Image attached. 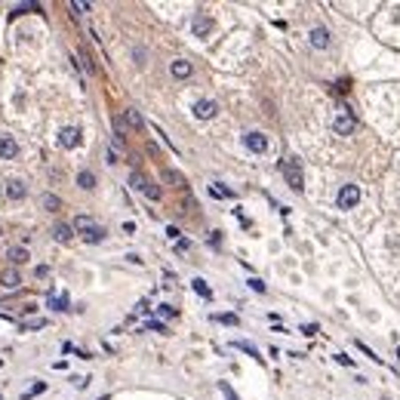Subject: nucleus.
<instances>
[{
    "label": "nucleus",
    "instance_id": "obj_22",
    "mask_svg": "<svg viewBox=\"0 0 400 400\" xmlns=\"http://www.w3.org/2000/svg\"><path fill=\"white\" fill-rule=\"evenodd\" d=\"M163 179H167L170 185H176V188H185V176L176 173V170H163Z\"/></svg>",
    "mask_w": 400,
    "mask_h": 400
},
{
    "label": "nucleus",
    "instance_id": "obj_1",
    "mask_svg": "<svg viewBox=\"0 0 400 400\" xmlns=\"http://www.w3.org/2000/svg\"><path fill=\"white\" fill-rule=\"evenodd\" d=\"M74 231L86 243H102L105 240V228L96 219H89V215H77V219H74Z\"/></svg>",
    "mask_w": 400,
    "mask_h": 400
},
{
    "label": "nucleus",
    "instance_id": "obj_21",
    "mask_svg": "<svg viewBox=\"0 0 400 400\" xmlns=\"http://www.w3.org/2000/svg\"><path fill=\"white\" fill-rule=\"evenodd\" d=\"M234 348H237V351H243V354H249V357H256V360H262L259 357V348H256V345H252V342H234Z\"/></svg>",
    "mask_w": 400,
    "mask_h": 400
},
{
    "label": "nucleus",
    "instance_id": "obj_2",
    "mask_svg": "<svg viewBox=\"0 0 400 400\" xmlns=\"http://www.w3.org/2000/svg\"><path fill=\"white\" fill-rule=\"evenodd\" d=\"M280 173H283L286 185L293 188V191H305V176H302V167H299L296 157H283L280 160Z\"/></svg>",
    "mask_w": 400,
    "mask_h": 400
},
{
    "label": "nucleus",
    "instance_id": "obj_27",
    "mask_svg": "<svg viewBox=\"0 0 400 400\" xmlns=\"http://www.w3.org/2000/svg\"><path fill=\"white\" fill-rule=\"evenodd\" d=\"M157 314H160V317H167V320H170V317H176L179 311H176V308H173V305H157Z\"/></svg>",
    "mask_w": 400,
    "mask_h": 400
},
{
    "label": "nucleus",
    "instance_id": "obj_29",
    "mask_svg": "<svg viewBox=\"0 0 400 400\" xmlns=\"http://www.w3.org/2000/svg\"><path fill=\"white\" fill-rule=\"evenodd\" d=\"M219 323H228V326H237V314H215Z\"/></svg>",
    "mask_w": 400,
    "mask_h": 400
},
{
    "label": "nucleus",
    "instance_id": "obj_35",
    "mask_svg": "<svg viewBox=\"0 0 400 400\" xmlns=\"http://www.w3.org/2000/svg\"><path fill=\"white\" fill-rule=\"evenodd\" d=\"M336 360H339V363H342V367H354V360H351V357H348V354H336Z\"/></svg>",
    "mask_w": 400,
    "mask_h": 400
},
{
    "label": "nucleus",
    "instance_id": "obj_13",
    "mask_svg": "<svg viewBox=\"0 0 400 400\" xmlns=\"http://www.w3.org/2000/svg\"><path fill=\"white\" fill-rule=\"evenodd\" d=\"M308 40H311L314 49H326V46H330V31H326V28H311Z\"/></svg>",
    "mask_w": 400,
    "mask_h": 400
},
{
    "label": "nucleus",
    "instance_id": "obj_9",
    "mask_svg": "<svg viewBox=\"0 0 400 400\" xmlns=\"http://www.w3.org/2000/svg\"><path fill=\"white\" fill-rule=\"evenodd\" d=\"M191 31H194V37H206V34L212 31V19L203 12H197L194 15V22H191Z\"/></svg>",
    "mask_w": 400,
    "mask_h": 400
},
{
    "label": "nucleus",
    "instance_id": "obj_30",
    "mask_svg": "<svg viewBox=\"0 0 400 400\" xmlns=\"http://www.w3.org/2000/svg\"><path fill=\"white\" fill-rule=\"evenodd\" d=\"M246 283H249V289H256V293H265V283H262L259 277H249Z\"/></svg>",
    "mask_w": 400,
    "mask_h": 400
},
{
    "label": "nucleus",
    "instance_id": "obj_6",
    "mask_svg": "<svg viewBox=\"0 0 400 400\" xmlns=\"http://www.w3.org/2000/svg\"><path fill=\"white\" fill-rule=\"evenodd\" d=\"M354 126H357L354 114H348V111H342V114L336 117V123H333V130H336L339 136H351V133H354Z\"/></svg>",
    "mask_w": 400,
    "mask_h": 400
},
{
    "label": "nucleus",
    "instance_id": "obj_10",
    "mask_svg": "<svg viewBox=\"0 0 400 400\" xmlns=\"http://www.w3.org/2000/svg\"><path fill=\"white\" fill-rule=\"evenodd\" d=\"M19 154V142L12 136H0V160H12Z\"/></svg>",
    "mask_w": 400,
    "mask_h": 400
},
{
    "label": "nucleus",
    "instance_id": "obj_11",
    "mask_svg": "<svg viewBox=\"0 0 400 400\" xmlns=\"http://www.w3.org/2000/svg\"><path fill=\"white\" fill-rule=\"evenodd\" d=\"M46 305L52 308V311H68V308H71V299H68V293H56V289H52V293L46 296Z\"/></svg>",
    "mask_w": 400,
    "mask_h": 400
},
{
    "label": "nucleus",
    "instance_id": "obj_31",
    "mask_svg": "<svg viewBox=\"0 0 400 400\" xmlns=\"http://www.w3.org/2000/svg\"><path fill=\"white\" fill-rule=\"evenodd\" d=\"M302 336H317V323H302Z\"/></svg>",
    "mask_w": 400,
    "mask_h": 400
},
{
    "label": "nucleus",
    "instance_id": "obj_8",
    "mask_svg": "<svg viewBox=\"0 0 400 400\" xmlns=\"http://www.w3.org/2000/svg\"><path fill=\"white\" fill-rule=\"evenodd\" d=\"M59 145H62V148H77V145H80V130H77V126H65V130H59Z\"/></svg>",
    "mask_w": 400,
    "mask_h": 400
},
{
    "label": "nucleus",
    "instance_id": "obj_4",
    "mask_svg": "<svg viewBox=\"0 0 400 400\" xmlns=\"http://www.w3.org/2000/svg\"><path fill=\"white\" fill-rule=\"evenodd\" d=\"M360 200V188L357 185H342L339 191V209H354Z\"/></svg>",
    "mask_w": 400,
    "mask_h": 400
},
{
    "label": "nucleus",
    "instance_id": "obj_28",
    "mask_svg": "<svg viewBox=\"0 0 400 400\" xmlns=\"http://www.w3.org/2000/svg\"><path fill=\"white\" fill-rule=\"evenodd\" d=\"M71 9H74V15H83V12H89V3H80V0H71Z\"/></svg>",
    "mask_w": 400,
    "mask_h": 400
},
{
    "label": "nucleus",
    "instance_id": "obj_15",
    "mask_svg": "<svg viewBox=\"0 0 400 400\" xmlns=\"http://www.w3.org/2000/svg\"><path fill=\"white\" fill-rule=\"evenodd\" d=\"M25 194H28V188H25V182H19V179H12V182H6V197H9V200H25Z\"/></svg>",
    "mask_w": 400,
    "mask_h": 400
},
{
    "label": "nucleus",
    "instance_id": "obj_37",
    "mask_svg": "<svg viewBox=\"0 0 400 400\" xmlns=\"http://www.w3.org/2000/svg\"><path fill=\"white\" fill-rule=\"evenodd\" d=\"M219 388H222V394H225V400H237V397H234V391H231V388L225 385V382H222V385H219Z\"/></svg>",
    "mask_w": 400,
    "mask_h": 400
},
{
    "label": "nucleus",
    "instance_id": "obj_39",
    "mask_svg": "<svg viewBox=\"0 0 400 400\" xmlns=\"http://www.w3.org/2000/svg\"><path fill=\"white\" fill-rule=\"evenodd\" d=\"M99 400H108V394H105V397H99Z\"/></svg>",
    "mask_w": 400,
    "mask_h": 400
},
{
    "label": "nucleus",
    "instance_id": "obj_33",
    "mask_svg": "<svg viewBox=\"0 0 400 400\" xmlns=\"http://www.w3.org/2000/svg\"><path fill=\"white\" fill-rule=\"evenodd\" d=\"M148 330H154V333H167V326H163L160 320H148Z\"/></svg>",
    "mask_w": 400,
    "mask_h": 400
},
{
    "label": "nucleus",
    "instance_id": "obj_25",
    "mask_svg": "<svg viewBox=\"0 0 400 400\" xmlns=\"http://www.w3.org/2000/svg\"><path fill=\"white\" fill-rule=\"evenodd\" d=\"M46 391V382H34V385L22 394V400H31V397H37V394H43Z\"/></svg>",
    "mask_w": 400,
    "mask_h": 400
},
{
    "label": "nucleus",
    "instance_id": "obj_26",
    "mask_svg": "<svg viewBox=\"0 0 400 400\" xmlns=\"http://www.w3.org/2000/svg\"><path fill=\"white\" fill-rule=\"evenodd\" d=\"M28 9H40L37 3H22V6H12L9 9V19H12V15H22V12H28Z\"/></svg>",
    "mask_w": 400,
    "mask_h": 400
},
{
    "label": "nucleus",
    "instance_id": "obj_24",
    "mask_svg": "<svg viewBox=\"0 0 400 400\" xmlns=\"http://www.w3.org/2000/svg\"><path fill=\"white\" fill-rule=\"evenodd\" d=\"M209 194H212V197H219V200H231V197H234V191H231V188H225V185H219V182H215V185H209Z\"/></svg>",
    "mask_w": 400,
    "mask_h": 400
},
{
    "label": "nucleus",
    "instance_id": "obj_34",
    "mask_svg": "<svg viewBox=\"0 0 400 400\" xmlns=\"http://www.w3.org/2000/svg\"><path fill=\"white\" fill-rule=\"evenodd\" d=\"M43 326V320H28V323H22V330H40Z\"/></svg>",
    "mask_w": 400,
    "mask_h": 400
},
{
    "label": "nucleus",
    "instance_id": "obj_7",
    "mask_svg": "<svg viewBox=\"0 0 400 400\" xmlns=\"http://www.w3.org/2000/svg\"><path fill=\"white\" fill-rule=\"evenodd\" d=\"M243 145H246L252 154H265V151H268V139H265L262 133H246V136H243Z\"/></svg>",
    "mask_w": 400,
    "mask_h": 400
},
{
    "label": "nucleus",
    "instance_id": "obj_36",
    "mask_svg": "<svg viewBox=\"0 0 400 400\" xmlns=\"http://www.w3.org/2000/svg\"><path fill=\"white\" fill-rule=\"evenodd\" d=\"M188 249H191L188 240H176V252H188Z\"/></svg>",
    "mask_w": 400,
    "mask_h": 400
},
{
    "label": "nucleus",
    "instance_id": "obj_17",
    "mask_svg": "<svg viewBox=\"0 0 400 400\" xmlns=\"http://www.w3.org/2000/svg\"><path fill=\"white\" fill-rule=\"evenodd\" d=\"M0 283H3L6 289H19L22 286V277H19V271H15V268H6L3 274H0Z\"/></svg>",
    "mask_w": 400,
    "mask_h": 400
},
{
    "label": "nucleus",
    "instance_id": "obj_14",
    "mask_svg": "<svg viewBox=\"0 0 400 400\" xmlns=\"http://www.w3.org/2000/svg\"><path fill=\"white\" fill-rule=\"evenodd\" d=\"M170 74H173L176 80H185V77H191V62H185V59H176V62L170 65Z\"/></svg>",
    "mask_w": 400,
    "mask_h": 400
},
{
    "label": "nucleus",
    "instance_id": "obj_19",
    "mask_svg": "<svg viewBox=\"0 0 400 400\" xmlns=\"http://www.w3.org/2000/svg\"><path fill=\"white\" fill-rule=\"evenodd\" d=\"M191 286H194V293H197L200 299H212V289H209V283H206L203 277H194Z\"/></svg>",
    "mask_w": 400,
    "mask_h": 400
},
{
    "label": "nucleus",
    "instance_id": "obj_38",
    "mask_svg": "<svg viewBox=\"0 0 400 400\" xmlns=\"http://www.w3.org/2000/svg\"><path fill=\"white\" fill-rule=\"evenodd\" d=\"M209 243H212V246H219V243H222V231H212V237H209Z\"/></svg>",
    "mask_w": 400,
    "mask_h": 400
},
{
    "label": "nucleus",
    "instance_id": "obj_3",
    "mask_svg": "<svg viewBox=\"0 0 400 400\" xmlns=\"http://www.w3.org/2000/svg\"><path fill=\"white\" fill-rule=\"evenodd\" d=\"M130 185H133L136 191H142L148 200H160V194H163V191L154 185V182H151L148 176H142V173H130Z\"/></svg>",
    "mask_w": 400,
    "mask_h": 400
},
{
    "label": "nucleus",
    "instance_id": "obj_20",
    "mask_svg": "<svg viewBox=\"0 0 400 400\" xmlns=\"http://www.w3.org/2000/svg\"><path fill=\"white\" fill-rule=\"evenodd\" d=\"M77 185H80L83 191H93V188H96V176L89 173V170H80V173H77Z\"/></svg>",
    "mask_w": 400,
    "mask_h": 400
},
{
    "label": "nucleus",
    "instance_id": "obj_40",
    "mask_svg": "<svg viewBox=\"0 0 400 400\" xmlns=\"http://www.w3.org/2000/svg\"><path fill=\"white\" fill-rule=\"evenodd\" d=\"M0 367H3V357H0Z\"/></svg>",
    "mask_w": 400,
    "mask_h": 400
},
{
    "label": "nucleus",
    "instance_id": "obj_16",
    "mask_svg": "<svg viewBox=\"0 0 400 400\" xmlns=\"http://www.w3.org/2000/svg\"><path fill=\"white\" fill-rule=\"evenodd\" d=\"M6 259H9L12 265H25V262H31V252H28L25 246H9V252H6Z\"/></svg>",
    "mask_w": 400,
    "mask_h": 400
},
{
    "label": "nucleus",
    "instance_id": "obj_12",
    "mask_svg": "<svg viewBox=\"0 0 400 400\" xmlns=\"http://www.w3.org/2000/svg\"><path fill=\"white\" fill-rule=\"evenodd\" d=\"M52 237H56L59 243H71V237H74V225L56 222V225H52Z\"/></svg>",
    "mask_w": 400,
    "mask_h": 400
},
{
    "label": "nucleus",
    "instance_id": "obj_18",
    "mask_svg": "<svg viewBox=\"0 0 400 400\" xmlns=\"http://www.w3.org/2000/svg\"><path fill=\"white\" fill-rule=\"evenodd\" d=\"M123 123L130 126V130H142V126H145V120H142V114L136 111V108H126V111H123Z\"/></svg>",
    "mask_w": 400,
    "mask_h": 400
},
{
    "label": "nucleus",
    "instance_id": "obj_5",
    "mask_svg": "<svg viewBox=\"0 0 400 400\" xmlns=\"http://www.w3.org/2000/svg\"><path fill=\"white\" fill-rule=\"evenodd\" d=\"M215 114H219V105H215L212 99H200L194 105V117H200V120H212Z\"/></svg>",
    "mask_w": 400,
    "mask_h": 400
},
{
    "label": "nucleus",
    "instance_id": "obj_23",
    "mask_svg": "<svg viewBox=\"0 0 400 400\" xmlns=\"http://www.w3.org/2000/svg\"><path fill=\"white\" fill-rule=\"evenodd\" d=\"M43 209H46V212H59V209H62V200H59L56 194H43Z\"/></svg>",
    "mask_w": 400,
    "mask_h": 400
},
{
    "label": "nucleus",
    "instance_id": "obj_32",
    "mask_svg": "<svg viewBox=\"0 0 400 400\" xmlns=\"http://www.w3.org/2000/svg\"><path fill=\"white\" fill-rule=\"evenodd\" d=\"M167 237H170V240H182V231H179L176 225H170V228H167Z\"/></svg>",
    "mask_w": 400,
    "mask_h": 400
}]
</instances>
